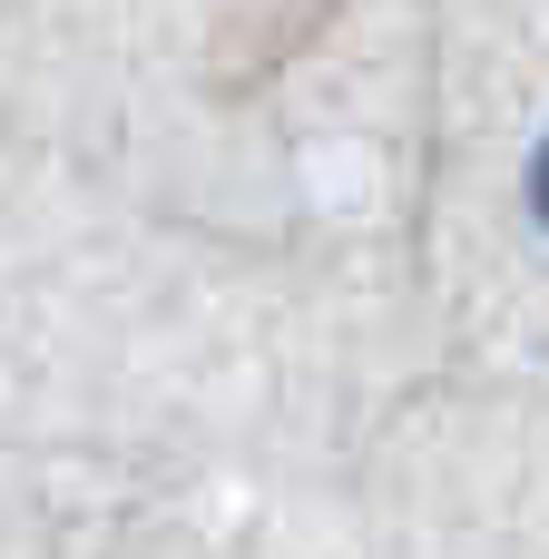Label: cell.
Segmentation results:
<instances>
[{"label":"cell","instance_id":"cell-1","mask_svg":"<svg viewBox=\"0 0 549 559\" xmlns=\"http://www.w3.org/2000/svg\"><path fill=\"white\" fill-rule=\"evenodd\" d=\"M530 187H540V216H549V147H540V177H530Z\"/></svg>","mask_w":549,"mask_h":559}]
</instances>
